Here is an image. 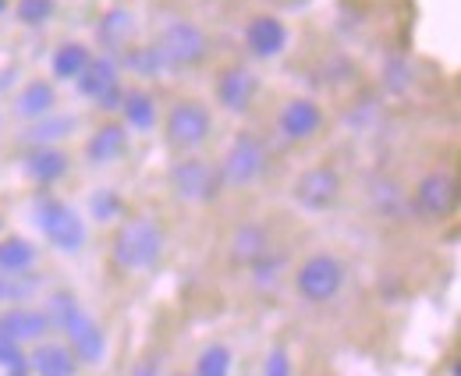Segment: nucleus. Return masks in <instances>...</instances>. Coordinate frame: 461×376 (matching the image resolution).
Masks as SVG:
<instances>
[{"label":"nucleus","instance_id":"8","mask_svg":"<svg viewBox=\"0 0 461 376\" xmlns=\"http://www.w3.org/2000/svg\"><path fill=\"white\" fill-rule=\"evenodd\" d=\"M221 170H213L206 160L199 157H188V160H177L171 167V188L177 199L185 203H210L217 199L221 192Z\"/></svg>","mask_w":461,"mask_h":376},{"label":"nucleus","instance_id":"10","mask_svg":"<svg viewBox=\"0 0 461 376\" xmlns=\"http://www.w3.org/2000/svg\"><path fill=\"white\" fill-rule=\"evenodd\" d=\"M78 82V93L89 96L93 104H100L104 110L121 107V78H117V64L111 57H96L82 68V75L75 78Z\"/></svg>","mask_w":461,"mask_h":376},{"label":"nucleus","instance_id":"15","mask_svg":"<svg viewBox=\"0 0 461 376\" xmlns=\"http://www.w3.org/2000/svg\"><path fill=\"white\" fill-rule=\"evenodd\" d=\"M50 330V316L47 313H40V309H7L4 316H0V337H7V341H36V337H43Z\"/></svg>","mask_w":461,"mask_h":376},{"label":"nucleus","instance_id":"16","mask_svg":"<svg viewBox=\"0 0 461 376\" xmlns=\"http://www.w3.org/2000/svg\"><path fill=\"white\" fill-rule=\"evenodd\" d=\"M128 150V128L124 124H104L100 132H93V139L86 142V160L89 163H114Z\"/></svg>","mask_w":461,"mask_h":376},{"label":"nucleus","instance_id":"30","mask_svg":"<svg viewBox=\"0 0 461 376\" xmlns=\"http://www.w3.org/2000/svg\"><path fill=\"white\" fill-rule=\"evenodd\" d=\"M373 203H376V210H384V214H402L404 196H402V188H398V185L380 181V185L373 188Z\"/></svg>","mask_w":461,"mask_h":376},{"label":"nucleus","instance_id":"13","mask_svg":"<svg viewBox=\"0 0 461 376\" xmlns=\"http://www.w3.org/2000/svg\"><path fill=\"white\" fill-rule=\"evenodd\" d=\"M245 47L256 57L285 54V47H288V29H285V22L274 18V14H256V18L245 25Z\"/></svg>","mask_w":461,"mask_h":376},{"label":"nucleus","instance_id":"7","mask_svg":"<svg viewBox=\"0 0 461 376\" xmlns=\"http://www.w3.org/2000/svg\"><path fill=\"white\" fill-rule=\"evenodd\" d=\"M267 167V146L252 135V132H241L234 142H230L224 167H221V181L230 188H245L252 185Z\"/></svg>","mask_w":461,"mask_h":376},{"label":"nucleus","instance_id":"4","mask_svg":"<svg viewBox=\"0 0 461 376\" xmlns=\"http://www.w3.org/2000/svg\"><path fill=\"white\" fill-rule=\"evenodd\" d=\"M341 284H345V267H341V260L338 256H330V252H316V256H309L298 273H294V291L305 298V302H330L338 291H341Z\"/></svg>","mask_w":461,"mask_h":376},{"label":"nucleus","instance_id":"11","mask_svg":"<svg viewBox=\"0 0 461 376\" xmlns=\"http://www.w3.org/2000/svg\"><path fill=\"white\" fill-rule=\"evenodd\" d=\"M455 206H458V181L451 174L433 170L415 185V210L426 220H444L455 214Z\"/></svg>","mask_w":461,"mask_h":376},{"label":"nucleus","instance_id":"20","mask_svg":"<svg viewBox=\"0 0 461 376\" xmlns=\"http://www.w3.org/2000/svg\"><path fill=\"white\" fill-rule=\"evenodd\" d=\"M96 32H100V43H104V47L121 50V47L135 36V14H131V11H124V7H111V11L100 18Z\"/></svg>","mask_w":461,"mask_h":376},{"label":"nucleus","instance_id":"37","mask_svg":"<svg viewBox=\"0 0 461 376\" xmlns=\"http://www.w3.org/2000/svg\"><path fill=\"white\" fill-rule=\"evenodd\" d=\"M177 376H185V373H177Z\"/></svg>","mask_w":461,"mask_h":376},{"label":"nucleus","instance_id":"32","mask_svg":"<svg viewBox=\"0 0 461 376\" xmlns=\"http://www.w3.org/2000/svg\"><path fill=\"white\" fill-rule=\"evenodd\" d=\"M89 210H93L96 220H114V216L121 214V196L111 192V188H100V192L89 199Z\"/></svg>","mask_w":461,"mask_h":376},{"label":"nucleus","instance_id":"1","mask_svg":"<svg viewBox=\"0 0 461 376\" xmlns=\"http://www.w3.org/2000/svg\"><path fill=\"white\" fill-rule=\"evenodd\" d=\"M47 316H50V326L64 330L71 337V352L75 359L89 362V366H100L104 355H107V341H104V330L96 326V320L75 302V295L68 291H58L47 306Z\"/></svg>","mask_w":461,"mask_h":376},{"label":"nucleus","instance_id":"9","mask_svg":"<svg viewBox=\"0 0 461 376\" xmlns=\"http://www.w3.org/2000/svg\"><path fill=\"white\" fill-rule=\"evenodd\" d=\"M160 54L167 57V64L171 68H192V64H199L206 50H210V43H206V32L195 25V22H188V18H177L171 22L164 32H160Z\"/></svg>","mask_w":461,"mask_h":376},{"label":"nucleus","instance_id":"14","mask_svg":"<svg viewBox=\"0 0 461 376\" xmlns=\"http://www.w3.org/2000/svg\"><path fill=\"white\" fill-rule=\"evenodd\" d=\"M256 89H259V82L249 68H228L217 78V104L230 114H245L256 100Z\"/></svg>","mask_w":461,"mask_h":376},{"label":"nucleus","instance_id":"24","mask_svg":"<svg viewBox=\"0 0 461 376\" xmlns=\"http://www.w3.org/2000/svg\"><path fill=\"white\" fill-rule=\"evenodd\" d=\"M89 60H93V57H89V47H82V43H64V47H58L50 68H54L58 78H78Z\"/></svg>","mask_w":461,"mask_h":376},{"label":"nucleus","instance_id":"18","mask_svg":"<svg viewBox=\"0 0 461 376\" xmlns=\"http://www.w3.org/2000/svg\"><path fill=\"white\" fill-rule=\"evenodd\" d=\"M29 370L36 376H75L78 362H75V352L64 344H40Z\"/></svg>","mask_w":461,"mask_h":376},{"label":"nucleus","instance_id":"2","mask_svg":"<svg viewBox=\"0 0 461 376\" xmlns=\"http://www.w3.org/2000/svg\"><path fill=\"white\" fill-rule=\"evenodd\" d=\"M164 252V234L153 220L139 216V220H128L114 238V263L121 270H149L157 267Z\"/></svg>","mask_w":461,"mask_h":376},{"label":"nucleus","instance_id":"35","mask_svg":"<svg viewBox=\"0 0 461 376\" xmlns=\"http://www.w3.org/2000/svg\"><path fill=\"white\" fill-rule=\"evenodd\" d=\"M7 376H29V362H18V366H11Z\"/></svg>","mask_w":461,"mask_h":376},{"label":"nucleus","instance_id":"5","mask_svg":"<svg viewBox=\"0 0 461 376\" xmlns=\"http://www.w3.org/2000/svg\"><path fill=\"white\" fill-rule=\"evenodd\" d=\"M164 132H167V142L174 150H181V153L185 150H199L213 132V117L199 100H177L171 114H167Z\"/></svg>","mask_w":461,"mask_h":376},{"label":"nucleus","instance_id":"3","mask_svg":"<svg viewBox=\"0 0 461 376\" xmlns=\"http://www.w3.org/2000/svg\"><path fill=\"white\" fill-rule=\"evenodd\" d=\"M36 224L47 234V242L60 252H78L86 245V224L68 203H60L54 196H43L36 203Z\"/></svg>","mask_w":461,"mask_h":376},{"label":"nucleus","instance_id":"29","mask_svg":"<svg viewBox=\"0 0 461 376\" xmlns=\"http://www.w3.org/2000/svg\"><path fill=\"white\" fill-rule=\"evenodd\" d=\"M384 86H387L391 93H404V89L411 86V68H408V60L394 57V60L384 64Z\"/></svg>","mask_w":461,"mask_h":376},{"label":"nucleus","instance_id":"27","mask_svg":"<svg viewBox=\"0 0 461 376\" xmlns=\"http://www.w3.org/2000/svg\"><path fill=\"white\" fill-rule=\"evenodd\" d=\"M195 376H230V352L224 344H210L199 362H195Z\"/></svg>","mask_w":461,"mask_h":376},{"label":"nucleus","instance_id":"26","mask_svg":"<svg viewBox=\"0 0 461 376\" xmlns=\"http://www.w3.org/2000/svg\"><path fill=\"white\" fill-rule=\"evenodd\" d=\"M75 128V117L71 114H60V117H40V124L25 135L29 142H36V146H47V142H54V139H60V135H68Z\"/></svg>","mask_w":461,"mask_h":376},{"label":"nucleus","instance_id":"33","mask_svg":"<svg viewBox=\"0 0 461 376\" xmlns=\"http://www.w3.org/2000/svg\"><path fill=\"white\" fill-rule=\"evenodd\" d=\"M263 376H291V359L285 348H274L263 362Z\"/></svg>","mask_w":461,"mask_h":376},{"label":"nucleus","instance_id":"21","mask_svg":"<svg viewBox=\"0 0 461 376\" xmlns=\"http://www.w3.org/2000/svg\"><path fill=\"white\" fill-rule=\"evenodd\" d=\"M14 110H18L22 117H29V121L47 117V114L54 110V86H50V82H43V78H32V82L18 93Z\"/></svg>","mask_w":461,"mask_h":376},{"label":"nucleus","instance_id":"6","mask_svg":"<svg viewBox=\"0 0 461 376\" xmlns=\"http://www.w3.org/2000/svg\"><path fill=\"white\" fill-rule=\"evenodd\" d=\"M341 196V178L334 167H309L294 178L291 185V199L305 210V214H323L338 203Z\"/></svg>","mask_w":461,"mask_h":376},{"label":"nucleus","instance_id":"36","mask_svg":"<svg viewBox=\"0 0 461 376\" xmlns=\"http://www.w3.org/2000/svg\"><path fill=\"white\" fill-rule=\"evenodd\" d=\"M157 373V362H153V359H149V362H146V366H139V373L135 376H153Z\"/></svg>","mask_w":461,"mask_h":376},{"label":"nucleus","instance_id":"17","mask_svg":"<svg viewBox=\"0 0 461 376\" xmlns=\"http://www.w3.org/2000/svg\"><path fill=\"white\" fill-rule=\"evenodd\" d=\"M267 252H270V238H267V231H263L259 224H241V227L234 231V238H230V256H234V263L256 267Z\"/></svg>","mask_w":461,"mask_h":376},{"label":"nucleus","instance_id":"12","mask_svg":"<svg viewBox=\"0 0 461 376\" xmlns=\"http://www.w3.org/2000/svg\"><path fill=\"white\" fill-rule=\"evenodd\" d=\"M277 128H281V135L288 142H305V139H312L323 128V110H320L316 100L298 96V100L285 104L281 117H277Z\"/></svg>","mask_w":461,"mask_h":376},{"label":"nucleus","instance_id":"25","mask_svg":"<svg viewBox=\"0 0 461 376\" xmlns=\"http://www.w3.org/2000/svg\"><path fill=\"white\" fill-rule=\"evenodd\" d=\"M128 68L135 71V75H146V78H157V75H164L171 64H167V57L160 54V47L153 43V47H135L131 54H128Z\"/></svg>","mask_w":461,"mask_h":376},{"label":"nucleus","instance_id":"23","mask_svg":"<svg viewBox=\"0 0 461 376\" xmlns=\"http://www.w3.org/2000/svg\"><path fill=\"white\" fill-rule=\"evenodd\" d=\"M36 263V249L25 238H4L0 242V277H18Z\"/></svg>","mask_w":461,"mask_h":376},{"label":"nucleus","instance_id":"28","mask_svg":"<svg viewBox=\"0 0 461 376\" xmlns=\"http://www.w3.org/2000/svg\"><path fill=\"white\" fill-rule=\"evenodd\" d=\"M54 7H58V0H18L14 14L22 25H43L54 14Z\"/></svg>","mask_w":461,"mask_h":376},{"label":"nucleus","instance_id":"22","mask_svg":"<svg viewBox=\"0 0 461 376\" xmlns=\"http://www.w3.org/2000/svg\"><path fill=\"white\" fill-rule=\"evenodd\" d=\"M121 110H124L128 128H135V132H153L157 128V104H153L149 93H142V89L124 93L121 96Z\"/></svg>","mask_w":461,"mask_h":376},{"label":"nucleus","instance_id":"34","mask_svg":"<svg viewBox=\"0 0 461 376\" xmlns=\"http://www.w3.org/2000/svg\"><path fill=\"white\" fill-rule=\"evenodd\" d=\"M18 362H25V355H22V348H18V341H7V337H0V366H18Z\"/></svg>","mask_w":461,"mask_h":376},{"label":"nucleus","instance_id":"19","mask_svg":"<svg viewBox=\"0 0 461 376\" xmlns=\"http://www.w3.org/2000/svg\"><path fill=\"white\" fill-rule=\"evenodd\" d=\"M64 170H68V157L60 150H50V146H40L25 157V174L40 185H54L58 178H64Z\"/></svg>","mask_w":461,"mask_h":376},{"label":"nucleus","instance_id":"31","mask_svg":"<svg viewBox=\"0 0 461 376\" xmlns=\"http://www.w3.org/2000/svg\"><path fill=\"white\" fill-rule=\"evenodd\" d=\"M25 273L18 277H0V302H25L32 291H36V280H22Z\"/></svg>","mask_w":461,"mask_h":376}]
</instances>
